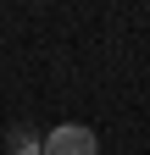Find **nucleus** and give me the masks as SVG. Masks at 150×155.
Wrapping results in <instances>:
<instances>
[{"mask_svg":"<svg viewBox=\"0 0 150 155\" xmlns=\"http://www.w3.org/2000/svg\"><path fill=\"white\" fill-rule=\"evenodd\" d=\"M39 155H100V139H95V127H84V122H61L39 144Z\"/></svg>","mask_w":150,"mask_h":155,"instance_id":"obj_1","label":"nucleus"},{"mask_svg":"<svg viewBox=\"0 0 150 155\" xmlns=\"http://www.w3.org/2000/svg\"><path fill=\"white\" fill-rule=\"evenodd\" d=\"M11 155H39V144H28V150H11Z\"/></svg>","mask_w":150,"mask_h":155,"instance_id":"obj_2","label":"nucleus"}]
</instances>
